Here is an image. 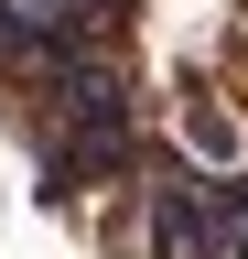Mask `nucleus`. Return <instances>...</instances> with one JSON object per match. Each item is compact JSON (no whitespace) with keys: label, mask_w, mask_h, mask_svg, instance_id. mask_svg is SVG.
Returning a JSON list of instances; mask_svg holds the SVG:
<instances>
[{"label":"nucleus","mask_w":248,"mask_h":259,"mask_svg":"<svg viewBox=\"0 0 248 259\" xmlns=\"http://www.w3.org/2000/svg\"><path fill=\"white\" fill-rule=\"evenodd\" d=\"M151 238L173 259H227V216H216V184L162 162V184H151Z\"/></svg>","instance_id":"obj_1"}]
</instances>
